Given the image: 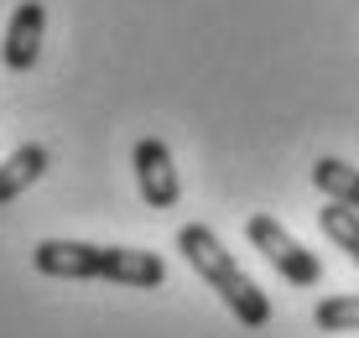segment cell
<instances>
[{"label":"cell","instance_id":"cell-1","mask_svg":"<svg viewBox=\"0 0 359 338\" xmlns=\"http://www.w3.org/2000/svg\"><path fill=\"white\" fill-rule=\"evenodd\" d=\"M32 266L53 281H109V286H135V292H151L167 281L162 255H151V250L83 245V240H42L32 250Z\"/></svg>","mask_w":359,"mask_h":338},{"label":"cell","instance_id":"cell-2","mask_svg":"<svg viewBox=\"0 0 359 338\" xmlns=\"http://www.w3.org/2000/svg\"><path fill=\"white\" fill-rule=\"evenodd\" d=\"M177 250H182V260H188L198 276L219 292V302H224L245 328H266V323H271L266 292L245 276L240 266H234V255L219 245V234L208 229V224H182V229H177Z\"/></svg>","mask_w":359,"mask_h":338},{"label":"cell","instance_id":"cell-3","mask_svg":"<svg viewBox=\"0 0 359 338\" xmlns=\"http://www.w3.org/2000/svg\"><path fill=\"white\" fill-rule=\"evenodd\" d=\"M245 234H250V245L261 250V255H266L292 286H318V281H323V260H318L307 245H297L271 214H250V219H245Z\"/></svg>","mask_w":359,"mask_h":338},{"label":"cell","instance_id":"cell-4","mask_svg":"<svg viewBox=\"0 0 359 338\" xmlns=\"http://www.w3.org/2000/svg\"><path fill=\"white\" fill-rule=\"evenodd\" d=\"M130 161H135V187H141L146 208H177L182 182H177V167H172L167 141L141 135V141H135V151H130Z\"/></svg>","mask_w":359,"mask_h":338},{"label":"cell","instance_id":"cell-5","mask_svg":"<svg viewBox=\"0 0 359 338\" xmlns=\"http://www.w3.org/2000/svg\"><path fill=\"white\" fill-rule=\"evenodd\" d=\"M42 32H47V11L42 0H21L6 21V42H0V58H6L11 73L36 68V53H42Z\"/></svg>","mask_w":359,"mask_h":338},{"label":"cell","instance_id":"cell-6","mask_svg":"<svg viewBox=\"0 0 359 338\" xmlns=\"http://www.w3.org/2000/svg\"><path fill=\"white\" fill-rule=\"evenodd\" d=\"M42 172H47V146H16L0 161V208L16 203L32 182H42Z\"/></svg>","mask_w":359,"mask_h":338},{"label":"cell","instance_id":"cell-7","mask_svg":"<svg viewBox=\"0 0 359 338\" xmlns=\"http://www.w3.org/2000/svg\"><path fill=\"white\" fill-rule=\"evenodd\" d=\"M313 187L328 193L333 203H344V208H359V167H349V161H339V156L313 161Z\"/></svg>","mask_w":359,"mask_h":338},{"label":"cell","instance_id":"cell-8","mask_svg":"<svg viewBox=\"0 0 359 338\" xmlns=\"http://www.w3.org/2000/svg\"><path fill=\"white\" fill-rule=\"evenodd\" d=\"M318 224H323V234L359 266V208H344V203H333V198H328V208L318 214Z\"/></svg>","mask_w":359,"mask_h":338},{"label":"cell","instance_id":"cell-9","mask_svg":"<svg viewBox=\"0 0 359 338\" xmlns=\"http://www.w3.org/2000/svg\"><path fill=\"white\" fill-rule=\"evenodd\" d=\"M313 323L323 333H359V297H323L313 307Z\"/></svg>","mask_w":359,"mask_h":338}]
</instances>
